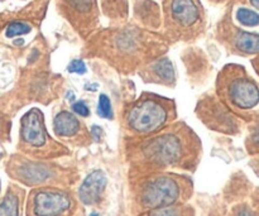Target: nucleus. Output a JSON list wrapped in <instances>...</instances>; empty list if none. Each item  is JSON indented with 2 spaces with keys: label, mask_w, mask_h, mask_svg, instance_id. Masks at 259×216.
Returning a JSON list of instances; mask_svg holds the SVG:
<instances>
[{
  "label": "nucleus",
  "mask_w": 259,
  "mask_h": 216,
  "mask_svg": "<svg viewBox=\"0 0 259 216\" xmlns=\"http://www.w3.org/2000/svg\"><path fill=\"white\" fill-rule=\"evenodd\" d=\"M106 182H108V180H106V176L103 171L91 172L86 177L83 184L81 185L80 191H78L81 201L85 205L95 204L105 190Z\"/></svg>",
  "instance_id": "obj_8"
},
{
  "label": "nucleus",
  "mask_w": 259,
  "mask_h": 216,
  "mask_svg": "<svg viewBox=\"0 0 259 216\" xmlns=\"http://www.w3.org/2000/svg\"><path fill=\"white\" fill-rule=\"evenodd\" d=\"M0 2H5V0H0Z\"/></svg>",
  "instance_id": "obj_25"
},
{
  "label": "nucleus",
  "mask_w": 259,
  "mask_h": 216,
  "mask_svg": "<svg viewBox=\"0 0 259 216\" xmlns=\"http://www.w3.org/2000/svg\"><path fill=\"white\" fill-rule=\"evenodd\" d=\"M152 72L156 75L161 82H171L175 80V71L172 63L168 60H161L152 66Z\"/></svg>",
  "instance_id": "obj_13"
},
{
  "label": "nucleus",
  "mask_w": 259,
  "mask_h": 216,
  "mask_svg": "<svg viewBox=\"0 0 259 216\" xmlns=\"http://www.w3.org/2000/svg\"><path fill=\"white\" fill-rule=\"evenodd\" d=\"M32 30V27L28 25L27 23H23V22H14V23H10L7 28V34L8 38H13V37H17V35H23V34H28V33Z\"/></svg>",
  "instance_id": "obj_16"
},
{
  "label": "nucleus",
  "mask_w": 259,
  "mask_h": 216,
  "mask_svg": "<svg viewBox=\"0 0 259 216\" xmlns=\"http://www.w3.org/2000/svg\"><path fill=\"white\" fill-rule=\"evenodd\" d=\"M179 196V184L169 177H159L147 185L142 195V201L149 209H162L174 204Z\"/></svg>",
  "instance_id": "obj_4"
},
{
  "label": "nucleus",
  "mask_w": 259,
  "mask_h": 216,
  "mask_svg": "<svg viewBox=\"0 0 259 216\" xmlns=\"http://www.w3.org/2000/svg\"><path fill=\"white\" fill-rule=\"evenodd\" d=\"M19 212V202L15 195L9 194L5 196L0 204V216H18Z\"/></svg>",
  "instance_id": "obj_14"
},
{
  "label": "nucleus",
  "mask_w": 259,
  "mask_h": 216,
  "mask_svg": "<svg viewBox=\"0 0 259 216\" xmlns=\"http://www.w3.org/2000/svg\"><path fill=\"white\" fill-rule=\"evenodd\" d=\"M250 3H252L253 7H255L259 10V0H250Z\"/></svg>",
  "instance_id": "obj_22"
},
{
  "label": "nucleus",
  "mask_w": 259,
  "mask_h": 216,
  "mask_svg": "<svg viewBox=\"0 0 259 216\" xmlns=\"http://www.w3.org/2000/svg\"><path fill=\"white\" fill-rule=\"evenodd\" d=\"M67 70H68V72L80 73V75H82V73L86 72V66L82 61L75 60V61H72L70 65H68Z\"/></svg>",
  "instance_id": "obj_18"
},
{
  "label": "nucleus",
  "mask_w": 259,
  "mask_h": 216,
  "mask_svg": "<svg viewBox=\"0 0 259 216\" xmlns=\"http://www.w3.org/2000/svg\"><path fill=\"white\" fill-rule=\"evenodd\" d=\"M98 114L101 118L113 119V109H111L110 99L106 95H100V98H99Z\"/></svg>",
  "instance_id": "obj_17"
},
{
  "label": "nucleus",
  "mask_w": 259,
  "mask_h": 216,
  "mask_svg": "<svg viewBox=\"0 0 259 216\" xmlns=\"http://www.w3.org/2000/svg\"><path fill=\"white\" fill-rule=\"evenodd\" d=\"M233 103L240 109H252L259 103V89L247 78H235L229 85Z\"/></svg>",
  "instance_id": "obj_6"
},
{
  "label": "nucleus",
  "mask_w": 259,
  "mask_h": 216,
  "mask_svg": "<svg viewBox=\"0 0 259 216\" xmlns=\"http://www.w3.org/2000/svg\"><path fill=\"white\" fill-rule=\"evenodd\" d=\"M166 23L176 37L196 34L204 23V12L199 0H166Z\"/></svg>",
  "instance_id": "obj_1"
},
{
  "label": "nucleus",
  "mask_w": 259,
  "mask_h": 216,
  "mask_svg": "<svg viewBox=\"0 0 259 216\" xmlns=\"http://www.w3.org/2000/svg\"><path fill=\"white\" fill-rule=\"evenodd\" d=\"M235 47L245 53L259 52V34L240 32L235 38Z\"/></svg>",
  "instance_id": "obj_11"
},
{
  "label": "nucleus",
  "mask_w": 259,
  "mask_h": 216,
  "mask_svg": "<svg viewBox=\"0 0 259 216\" xmlns=\"http://www.w3.org/2000/svg\"><path fill=\"white\" fill-rule=\"evenodd\" d=\"M168 118V110L157 99L147 98L133 105L126 115V123L132 131L146 134L161 129Z\"/></svg>",
  "instance_id": "obj_2"
},
{
  "label": "nucleus",
  "mask_w": 259,
  "mask_h": 216,
  "mask_svg": "<svg viewBox=\"0 0 259 216\" xmlns=\"http://www.w3.org/2000/svg\"><path fill=\"white\" fill-rule=\"evenodd\" d=\"M237 19L247 27H254L259 24V14L247 8H240L237 12Z\"/></svg>",
  "instance_id": "obj_15"
},
{
  "label": "nucleus",
  "mask_w": 259,
  "mask_h": 216,
  "mask_svg": "<svg viewBox=\"0 0 259 216\" xmlns=\"http://www.w3.org/2000/svg\"><path fill=\"white\" fill-rule=\"evenodd\" d=\"M90 216H101V215H99L98 212H93V214H91Z\"/></svg>",
  "instance_id": "obj_24"
},
{
  "label": "nucleus",
  "mask_w": 259,
  "mask_h": 216,
  "mask_svg": "<svg viewBox=\"0 0 259 216\" xmlns=\"http://www.w3.org/2000/svg\"><path fill=\"white\" fill-rule=\"evenodd\" d=\"M22 138L33 147L45 146L47 141L42 114L39 110H30L22 119Z\"/></svg>",
  "instance_id": "obj_7"
},
{
  "label": "nucleus",
  "mask_w": 259,
  "mask_h": 216,
  "mask_svg": "<svg viewBox=\"0 0 259 216\" xmlns=\"http://www.w3.org/2000/svg\"><path fill=\"white\" fill-rule=\"evenodd\" d=\"M254 143L257 144V146H259V131L255 133V136H254Z\"/></svg>",
  "instance_id": "obj_23"
},
{
  "label": "nucleus",
  "mask_w": 259,
  "mask_h": 216,
  "mask_svg": "<svg viewBox=\"0 0 259 216\" xmlns=\"http://www.w3.org/2000/svg\"><path fill=\"white\" fill-rule=\"evenodd\" d=\"M20 175H22L24 181L29 182V184H35V182L45 181L50 174H48V169L45 168L43 166L28 163L22 167V169H20Z\"/></svg>",
  "instance_id": "obj_12"
},
{
  "label": "nucleus",
  "mask_w": 259,
  "mask_h": 216,
  "mask_svg": "<svg viewBox=\"0 0 259 216\" xmlns=\"http://www.w3.org/2000/svg\"><path fill=\"white\" fill-rule=\"evenodd\" d=\"M143 152L149 161L169 164L180 161L184 154V143L176 134H163L146 144Z\"/></svg>",
  "instance_id": "obj_3"
},
{
  "label": "nucleus",
  "mask_w": 259,
  "mask_h": 216,
  "mask_svg": "<svg viewBox=\"0 0 259 216\" xmlns=\"http://www.w3.org/2000/svg\"><path fill=\"white\" fill-rule=\"evenodd\" d=\"M55 132L61 137H72L78 132L80 124L76 116L68 111H61L55 119Z\"/></svg>",
  "instance_id": "obj_10"
},
{
  "label": "nucleus",
  "mask_w": 259,
  "mask_h": 216,
  "mask_svg": "<svg viewBox=\"0 0 259 216\" xmlns=\"http://www.w3.org/2000/svg\"><path fill=\"white\" fill-rule=\"evenodd\" d=\"M72 110L75 111L76 114H78V115H81V116H89V115H90V110H89L88 105H86L83 101H77V103L73 104Z\"/></svg>",
  "instance_id": "obj_19"
},
{
  "label": "nucleus",
  "mask_w": 259,
  "mask_h": 216,
  "mask_svg": "<svg viewBox=\"0 0 259 216\" xmlns=\"http://www.w3.org/2000/svg\"><path fill=\"white\" fill-rule=\"evenodd\" d=\"M67 17L75 24L90 23L95 17V0H62Z\"/></svg>",
  "instance_id": "obj_9"
},
{
  "label": "nucleus",
  "mask_w": 259,
  "mask_h": 216,
  "mask_svg": "<svg viewBox=\"0 0 259 216\" xmlns=\"http://www.w3.org/2000/svg\"><path fill=\"white\" fill-rule=\"evenodd\" d=\"M151 216H179V211L175 209H157L152 212Z\"/></svg>",
  "instance_id": "obj_20"
},
{
  "label": "nucleus",
  "mask_w": 259,
  "mask_h": 216,
  "mask_svg": "<svg viewBox=\"0 0 259 216\" xmlns=\"http://www.w3.org/2000/svg\"><path fill=\"white\" fill-rule=\"evenodd\" d=\"M34 214L37 216H60L70 207V197L61 191L43 190L35 194Z\"/></svg>",
  "instance_id": "obj_5"
},
{
  "label": "nucleus",
  "mask_w": 259,
  "mask_h": 216,
  "mask_svg": "<svg viewBox=\"0 0 259 216\" xmlns=\"http://www.w3.org/2000/svg\"><path fill=\"white\" fill-rule=\"evenodd\" d=\"M238 216H252V214H250L248 210H243V211L239 212V215H238Z\"/></svg>",
  "instance_id": "obj_21"
}]
</instances>
